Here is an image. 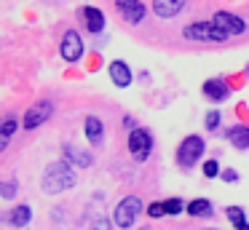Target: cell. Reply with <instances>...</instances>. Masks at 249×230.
I'll list each match as a JSON object with an SVG mask.
<instances>
[{"label":"cell","mask_w":249,"mask_h":230,"mask_svg":"<svg viewBox=\"0 0 249 230\" xmlns=\"http://www.w3.org/2000/svg\"><path fill=\"white\" fill-rule=\"evenodd\" d=\"M188 214L190 217H214V206H212L209 198H196V201L188 203Z\"/></svg>","instance_id":"obj_16"},{"label":"cell","mask_w":249,"mask_h":230,"mask_svg":"<svg viewBox=\"0 0 249 230\" xmlns=\"http://www.w3.org/2000/svg\"><path fill=\"white\" fill-rule=\"evenodd\" d=\"M65 158L72 160L75 166H81V169H89V166L94 163V158L89 153H83V150H78L75 144H65Z\"/></svg>","instance_id":"obj_17"},{"label":"cell","mask_w":249,"mask_h":230,"mask_svg":"<svg viewBox=\"0 0 249 230\" xmlns=\"http://www.w3.org/2000/svg\"><path fill=\"white\" fill-rule=\"evenodd\" d=\"M140 212H142V198H140V195H126L124 201L115 206L113 222L118 225V228L129 230V228H134V222H137V217H140Z\"/></svg>","instance_id":"obj_3"},{"label":"cell","mask_w":249,"mask_h":230,"mask_svg":"<svg viewBox=\"0 0 249 230\" xmlns=\"http://www.w3.org/2000/svg\"><path fill=\"white\" fill-rule=\"evenodd\" d=\"M107 75H110V80H113L118 88H126V86L134 80V75H131V67H129L126 62H121V59H115V62L107 64Z\"/></svg>","instance_id":"obj_9"},{"label":"cell","mask_w":249,"mask_h":230,"mask_svg":"<svg viewBox=\"0 0 249 230\" xmlns=\"http://www.w3.org/2000/svg\"><path fill=\"white\" fill-rule=\"evenodd\" d=\"M150 150H153L150 131H145V128H131L129 131V153L134 155L137 160H145L147 155H150Z\"/></svg>","instance_id":"obj_6"},{"label":"cell","mask_w":249,"mask_h":230,"mask_svg":"<svg viewBox=\"0 0 249 230\" xmlns=\"http://www.w3.org/2000/svg\"><path fill=\"white\" fill-rule=\"evenodd\" d=\"M182 35L188 37V40H201V43H222L231 32L222 30L220 24H217L214 19L212 21H193V24H188L182 30Z\"/></svg>","instance_id":"obj_2"},{"label":"cell","mask_w":249,"mask_h":230,"mask_svg":"<svg viewBox=\"0 0 249 230\" xmlns=\"http://www.w3.org/2000/svg\"><path fill=\"white\" fill-rule=\"evenodd\" d=\"M115 8H118V14L124 16L129 24H137V21L145 19L147 8L140 3V0H115Z\"/></svg>","instance_id":"obj_8"},{"label":"cell","mask_w":249,"mask_h":230,"mask_svg":"<svg viewBox=\"0 0 249 230\" xmlns=\"http://www.w3.org/2000/svg\"><path fill=\"white\" fill-rule=\"evenodd\" d=\"M59 56L65 59V62H70V64L83 56V40H81V35H78L75 30L65 32V37H62V43H59Z\"/></svg>","instance_id":"obj_7"},{"label":"cell","mask_w":249,"mask_h":230,"mask_svg":"<svg viewBox=\"0 0 249 230\" xmlns=\"http://www.w3.org/2000/svg\"><path fill=\"white\" fill-rule=\"evenodd\" d=\"M51 112H54V102H51V99H40V102H35V105L30 107L27 112H24L22 126L27 128V131H33V128L43 126V123L49 121V118H51Z\"/></svg>","instance_id":"obj_5"},{"label":"cell","mask_w":249,"mask_h":230,"mask_svg":"<svg viewBox=\"0 0 249 230\" xmlns=\"http://www.w3.org/2000/svg\"><path fill=\"white\" fill-rule=\"evenodd\" d=\"M188 0H153V14L161 16V19H174L185 11Z\"/></svg>","instance_id":"obj_10"},{"label":"cell","mask_w":249,"mask_h":230,"mask_svg":"<svg viewBox=\"0 0 249 230\" xmlns=\"http://www.w3.org/2000/svg\"><path fill=\"white\" fill-rule=\"evenodd\" d=\"M204 150H206V144H204V139H201V137H196V134L185 137L182 142H179V147H177L179 166H182V169L196 166V163H198V158H204Z\"/></svg>","instance_id":"obj_4"},{"label":"cell","mask_w":249,"mask_h":230,"mask_svg":"<svg viewBox=\"0 0 249 230\" xmlns=\"http://www.w3.org/2000/svg\"><path fill=\"white\" fill-rule=\"evenodd\" d=\"M204 96L212 102H225L231 96V86L225 83L222 78H209L204 83Z\"/></svg>","instance_id":"obj_12"},{"label":"cell","mask_w":249,"mask_h":230,"mask_svg":"<svg viewBox=\"0 0 249 230\" xmlns=\"http://www.w3.org/2000/svg\"><path fill=\"white\" fill-rule=\"evenodd\" d=\"M91 230H113V225H110L107 217H99V219H94Z\"/></svg>","instance_id":"obj_26"},{"label":"cell","mask_w":249,"mask_h":230,"mask_svg":"<svg viewBox=\"0 0 249 230\" xmlns=\"http://www.w3.org/2000/svg\"><path fill=\"white\" fill-rule=\"evenodd\" d=\"M72 185H75V171L70 169L67 158L65 160H54V163L46 166L43 179H40L43 193H49V195H59V193L70 190Z\"/></svg>","instance_id":"obj_1"},{"label":"cell","mask_w":249,"mask_h":230,"mask_svg":"<svg viewBox=\"0 0 249 230\" xmlns=\"http://www.w3.org/2000/svg\"><path fill=\"white\" fill-rule=\"evenodd\" d=\"M228 139L233 142L236 150H247L249 147V126H233L228 128Z\"/></svg>","instance_id":"obj_18"},{"label":"cell","mask_w":249,"mask_h":230,"mask_svg":"<svg viewBox=\"0 0 249 230\" xmlns=\"http://www.w3.org/2000/svg\"><path fill=\"white\" fill-rule=\"evenodd\" d=\"M83 131H86V137H89L91 144H99L102 142V134H105V126H102V121H99L97 115H86V121H83Z\"/></svg>","instance_id":"obj_15"},{"label":"cell","mask_w":249,"mask_h":230,"mask_svg":"<svg viewBox=\"0 0 249 230\" xmlns=\"http://www.w3.org/2000/svg\"><path fill=\"white\" fill-rule=\"evenodd\" d=\"M163 206H166V214H172V217H174V214H179L182 209H188L182 203V198H169V201H163Z\"/></svg>","instance_id":"obj_22"},{"label":"cell","mask_w":249,"mask_h":230,"mask_svg":"<svg viewBox=\"0 0 249 230\" xmlns=\"http://www.w3.org/2000/svg\"><path fill=\"white\" fill-rule=\"evenodd\" d=\"M124 128H129V131H131V128H137V121H134L131 115H126V118H124Z\"/></svg>","instance_id":"obj_28"},{"label":"cell","mask_w":249,"mask_h":230,"mask_svg":"<svg viewBox=\"0 0 249 230\" xmlns=\"http://www.w3.org/2000/svg\"><path fill=\"white\" fill-rule=\"evenodd\" d=\"M83 21H86V30L89 32H102V27H105V16H102V11L99 8H94V5H86L83 8Z\"/></svg>","instance_id":"obj_14"},{"label":"cell","mask_w":249,"mask_h":230,"mask_svg":"<svg viewBox=\"0 0 249 230\" xmlns=\"http://www.w3.org/2000/svg\"><path fill=\"white\" fill-rule=\"evenodd\" d=\"M222 171H220V163L217 160H206L204 163V177L206 179H214V177H220Z\"/></svg>","instance_id":"obj_23"},{"label":"cell","mask_w":249,"mask_h":230,"mask_svg":"<svg viewBox=\"0 0 249 230\" xmlns=\"http://www.w3.org/2000/svg\"><path fill=\"white\" fill-rule=\"evenodd\" d=\"M0 195L6 198V201H11V198L17 195V182H14V179L3 182V185H0Z\"/></svg>","instance_id":"obj_24"},{"label":"cell","mask_w":249,"mask_h":230,"mask_svg":"<svg viewBox=\"0 0 249 230\" xmlns=\"http://www.w3.org/2000/svg\"><path fill=\"white\" fill-rule=\"evenodd\" d=\"M214 21L222 27V30L231 32V35H244V32H247V24H244L241 16L228 14V11H217V14H214Z\"/></svg>","instance_id":"obj_11"},{"label":"cell","mask_w":249,"mask_h":230,"mask_svg":"<svg viewBox=\"0 0 249 230\" xmlns=\"http://www.w3.org/2000/svg\"><path fill=\"white\" fill-rule=\"evenodd\" d=\"M236 230H249V225H244V228H236Z\"/></svg>","instance_id":"obj_29"},{"label":"cell","mask_w":249,"mask_h":230,"mask_svg":"<svg viewBox=\"0 0 249 230\" xmlns=\"http://www.w3.org/2000/svg\"><path fill=\"white\" fill-rule=\"evenodd\" d=\"M220 121H222V115H220V112H217V110H209V112H206V121H204L206 131H217Z\"/></svg>","instance_id":"obj_21"},{"label":"cell","mask_w":249,"mask_h":230,"mask_svg":"<svg viewBox=\"0 0 249 230\" xmlns=\"http://www.w3.org/2000/svg\"><path fill=\"white\" fill-rule=\"evenodd\" d=\"M6 225H11V228H27L30 219H33V212H30L27 203H19V206H14L11 212H6Z\"/></svg>","instance_id":"obj_13"},{"label":"cell","mask_w":249,"mask_h":230,"mask_svg":"<svg viewBox=\"0 0 249 230\" xmlns=\"http://www.w3.org/2000/svg\"><path fill=\"white\" fill-rule=\"evenodd\" d=\"M17 131V118L8 115L6 121H3V128H0V150H6L8 142H11V134Z\"/></svg>","instance_id":"obj_19"},{"label":"cell","mask_w":249,"mask_h":230,"mask_svg":"<svg viewBox=\"0 0 249 230\" xmlns=\"http://www.w3.org/2000/svg\"><path fill=\"white\" fill-rule=\"evenodd\" d=\"M209 230H212V228H209Z\"/></svg>","instance_id":"obj_31"},{"label":"cell","mask_w":249,"mask_h":230,"mask_svg":"<svg viewBox=\"0 0 249 230\" xmlns=\"http://www.w3.org/2000/svg\"><path fill=\"white\" fill-rule=\"evenodd\" d=\"M220 177H222L225 182H236V179H238V171H236V169H225Z\"/></svg>","instance_id":"obj_27"},{"label":"cell","mask_w":249,"mask_h":230,"mask_svg":"<svg viewBox=\"0 0 249 230\" xmlns=\"http://www.w3.org/2000/svg\"><path fill=\"white\" fill-rule=\"evenodd\" d=\"M147 214H150V217H163V214H166V206H163V203H150V206H147Z\"/></svg>","instance_id":"obj_25"},{"label":"cell","mask_w":249,"mask_h":230,"mask_svg":"<svg viewBox=\"0 0 249 230\" xmlns=\"http://www.w3.org/2000/svg\"><path fill=\"white\" fill-rule=\"evenodd\" d=\"M225 214H228V219H231L233 228H244V225H249V222H247V214H244L241 206H228Z\"/></svg>","instance_id":"obj_20"},{"label":"cell","mask_w":249,"mask_h":230,"mask_svg":"<svg viewBox=\"0 0 249 230\" xmlns=\"http://www.w3.org/2000/svg\"><path fill=\"white\" fill-rule=\"evenodd\" d=\"M247 72H249V67H247Z\"/></svg>","instance_id":"obj_30"}]
</instances>
